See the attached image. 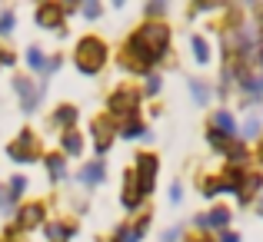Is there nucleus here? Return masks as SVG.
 <instances>
[{
	"instance_id": "1",
	"label": "nucleus",
	"mask_w": 263,
	"mask_h": 242,
	"mask_svg": "<svg viewBox=\"0 0 263 242\" xmlns=\"http://www.w3.org/2000/svg\"><path fill=\"white\" fill-rule=\"evenodd\" d=\"M170 47V30L163 24H143L140 30H134V37L127 40V50H123V67L130 63V70L137 73H147L150 63H157V60H163V53H167Z\"/></svg>"
},
{
	"instance_id": "2",
	"label": "nucleus",
	"mask_w": 263,
	"mask_h": 242,
	"mask_svg": "<svg viewBox=\"0 0 263 242\" xmlns=\"http://www.w3.org/2000/svg\"><path fill=\"white\" fill-rule=\"evenodd\" d=\"M77 70L80 73H100V67H103V60H107V47H103V40H97V37H84L77 43Z\"/></svg>"
},
{
	"instance_id": "3",
	"label": "nucleus",
	"mask_w": 263,
	"mask_h": 242,
	"mask_svg": "<svg viewBox=\"0 0 263 242\" xmlns=\"http://www.w3.org/2000/svg\"><path fill=\"white\" fill-rule=\"evenodd\" d=\"M157 156L154 153H140L137 156V169H134V179H137V189L140 196H150L154 192V183H157Z\"/></svg>"
},
{
	"instance_id": "4",
	"label": "nucleus",
	"mask_w": 263,
	"mask_h": 242,
	"mask_svg": "<svg viewBox=\"0 0 263 242\" xmlns=\"http://www.w3.org/2000/svg\"><path fill=\"white\" fill-rule=\"evenodd\" d=\"M137 106H140V93H137V90H117V93L110 96V113H114V116L134 120Z\"/></svg>"
},
{
	"instance_id": "5",
	"label": "nucleus",
	"mask_w": 263,
	"mask_h": 242,
	"mask_svg": "<svg viewBox=\"0 0 263 242\" xmlns=\"http://www.w3.org/2000/svg\"><path fill=\"white\" fill-rule=\"evenodd\" d=\"M7 153H10L13 163H33V160H37V136H33L30 129H24V133L10 143Z\"/></svg>"
},
{
	"instance_id": "6",
	"label": "nucleus",
	"mask_w": 263,
	"mask_h": 242,
	"mask_svg": "<svg viewBox=\"0 0 263 242\" xmlns=\"http://www.w3.org/2000/svg\"><path fill=\"white\" fill-rule=\"evenodd\" d=\"M90 133H93V140H97V156L100 153H107L110 149V143H114V136H117V126H114V120L110 116H103V120H97L93 126H90Z\"/></svg>"
},
{
	"instance_id": "7",
	"label": "nucleus",
	"mask_w": 263,
	"mask_h": 242,
	"mask_svg": "<svg viewBox=\"0 0 263 242\" xmlns=\"http://www.w3.org/2000/svg\"><path fill=\"white\" fill-rule=\"evenodd\" d=\"M13 90H17V96H20V106H24L27 113H33V109H37V100H40L37 86H33L27 77H17L13 80Z\"/></svg>"
},
{
	"instance_id": "8",
	"label": "nucleus",
	"mask_w": 263,
	"mask_h": 242,
	"mask_svg": "<svg viewBox=\"0 0 263 242\" xmlns=\"http://www.w3.org/2000/svg\"><path fill=\"white\" fill-rule=\"evenodd\" d=\"M17 223L24 226V229H37V226H44V206H40V203L24 206V209H20V216H17Z\"/></svg>"
},
{
	"instance_id": "9",
	"label": "nucleus",
	"mask_w": 263,
	"mask_h": 242,
	"mask_svg": "<svg viewBox=\"0 0 263 242\" xmlns=\"http://www.w3.org/2000/svg\"><path fill=\"white\" fill-rule=\"evenodd\" d=\"M60 17H64V13H60L57 4H44L37 10V24L47 27V30H60ZM60 33H64V30H60Z\"/></svg>"
},
{
	"instance_id": "10",
	"label": "nucleus",
	"mask_w": 263,
	"mask_h": 242,
	"mask_svg": "<svg viewBox=\"0 0 263 242\" xmlns=\"http://www.w3.org/2000/svg\"><path fill=\"white\" fill-rule=\"evenodd\" d=\"M260 186H263V176H260V172H250V176H243V183H240V189H237L240 203H250L253 192H257Z\"/></svg>"
},
{
	"instance_id": "11",
	"label": "nucleus",
	"mask_w": 263,
	"mask_h": 242,
	"mask_svg": "<svg viewBox=\"0 0 263 242\" xmlns=\"http://www.w3.org/2000/svg\"><path fill=\"white\" fill-rule=\"evenodd\" d=\"M140 189H137V179H134V172H127V179H123V206L127 209H137L140 206Z\"/></svg>"
},
{
	"instance_id": "12",
	"label": "nucleus",
	"mask_w": 263,
	"mask_h": 242,
	"mask_svg": "<svg viewBox=\"0 0 263 242\" xmlns=\"http://www.w3.org/2000/svg\"><path fill=\"white\" fill-rule=\"evenodd\" d=\"M213 133H220V136H233V133H237V120H233L230 113H223V109H220V113L213 116Z\"/></svg>"
},
{
	"instance_id": "13",
	"label": "nucleus",
	"mask_w": 263,
	"mask_h": 242,
	"mask_svg": "<svg viewBox=\"0 0 263 242\" xmlns=\"http://www.w3.org/2000/svg\"><path fill=\"white\" fill-rule=\"evenodd\" d=\"M203 219H206V229H220V232H227V223H230V209L217 206V209H213L210 216H203Z\"/></svg>"
},
{
	"instance_id": "14",
	"label": "nucleus",
	"mask_w": 263,
	"mask_h": 242,
	"mask_svg": "<svg viewBox=\"0 0 263 242\" xmlns=\"http://www.w3.org/2000/svg\"><path fill=\"white\" fill-rule=\"evenodd\" d=\"M44 229H47V239H53V242H67L77 232L73 226H64V223H50V226H44Z\"/></svg>"
},
{
	"instance_id": "15",
	"label": "nucleus",
	"mask_w": 263,
	"mask_h": 242,
	"mask_svg": "<svg viewBox=\"0 0 263 242\" xmlns=\"http://www.w3.org/2000/svg\"><path fill=\"white\" fill-rule=\"evenodd\" d=\"M53 123H57V126H73V123H77V109H73L70 103L57 106L53 109Z\"/></svg>"
},
{
	"instance_id": "16",
	"label": "nucleus",
	"mask_w": 263,
	"mask_h": 242,
	"mask_svg": "<svg viewBox=\"0 0 263 242\" xmlns=\"http://www.w3.org/2000/svg\"><path fill=\"white\" fill-rule=\"evenodd\" d=\"M80 183H103V163H87L84 169H80Z\"/></svg>"
},
{
	"instance_id": "17",
	"label": "nucleus",
	"mask_w": 263,
	"mask_h": 242,
	"mask_svg": "<svg viewBox=\"0 0 263 242\" xmlns=\"http://www.w3.org/2000/svg\"><path fill=\"white\" fill-rule=\"evenodd\" d=\"M117 133H120L123 140H134V136H143L147 129H143V123H137V116H134V120H127L120 129H117Z\"/></svg>"
},
{
	"instance_id": "18",
	"label": "nucleus",
	"mask_w": 263,
	"mask_h": 242,
	"mask_svg": "<svg viewBox=\"0 0 263 242\" xmlns=\"http://www.w3.org/2000/svg\"><path fill=\"white\" fill-rule=\"evenodd\" d=\"M47 169H50V176H53V179H64V176H67V166H64V156L50 153V156H47Z\"/></svg>"
},
{
	"instance_id": "19",
	"label": "nucleus",
	"mask_w": 263,
	"mask_h": 242,
	"mask_svg": "<svg viewBox=\"0 0 263 242\" xmlns=\"http://www.w3.org/2000/svg\"><path fill=\"white\" fill-rule=\"evenodd\" d=\"M190 47H193V57H197V63H206V60H210V47H206L203 37H193Z\"/></svg>"
},
{
	"instance_id": "20",
	"label": "nucleus",
	"mask_w": 263,
	"mask_h": 242,
	"mask_svg": "<svg viewBox=\"0 0 263 242\" xmlns=\"http://www.w3.org/2000/svg\"><path fill=\"white\" fill-rule=\"evenodd\" d=\"M60 146H64V153H67V156H80V149H84V143H80V136H77V133H67Z\"/></svg>"
},
{
	"instance_id": "21",
	"label": "nucleus",
	"mask_w": 263,
	"mask_h": 242,
	"mask_svg": "<svg viewBox=\"0 0 263 242\" xmlns=\"http://www.w3.org/2000/svg\"><path fill=\"white\" fill-rule=\"evenodd\" d=\"M27 63H30L33 70H44V67H47V60H44V53H40L37 47H30V50H27Z\"/></svg>"
},
{
	"instance_id": "22",
	"label": "nucleus",
	"mask_w": 263,
	"mask_h": 242,
	"mask_svg": "<svg viewBox=\"0 0 263 242\" xmlns=\"http://www.w3.org/2000/svg\"><path fill=\"white\" fill-rule=\"evenodd\" d=\"M190 90H193V100H197V103H206V100H210V90H206L200 80H190Z\"/></svg>"
},
{
	"instance_id": "23",
	"label": "nucleus",
	"mask_w": 263,
	"mask_h": 242,
	"mask_svg": "<svg viewBox=\"0 0 263 242\" xmlns=\"http://www.w3.org/2000/svg\"><path fill=\"white\" fill-rule=\"evenodd\" d=\"M0 212H13V196L7 186H0Z\"/></svg>"
},
{
	"instance_id": "24",
	"label": "nucleus",
	"mask_w": 263,
	"mask_h": 242,
	"mask_svg": "<svg viewBox=\"0 0 263 242\" xmlns=\"http://www.w3.org/2000/svg\"><path fill=\"white\" fill-rule=\"evenodd\" d=\"M10 30H13V13L4 10V13H0V37H7Z\"/></svg>"
},
{
	"instance_id": "25",
	"label": "nucleus",
	"mask_w": 263,
	"mask_h": 242,
	"mask_svg": "<svg viewBox=\"0 0 263 242\" xmlns=\"http://www.w3.org/2000/svg\"><path fill=\"white\" fill-rule=\"evenodd\" d=\"M7 189H10V196H20V192L27 189V179H24V176H13V179H10V186H7Z\"/></svg>"
},
{
	"instance_id": "26",
	"label": "nucleus",
	"mask_w": 263,
	"mask_h": 242,
	"mask_svg": "<svg viewBox=\"0 0 263 242\" xmlns=\"http://www.w3.org/2000/svg\"><path fill=\"white\" fill-rule=\"evenodd\" d=\"M227 156H230V163H243L247 160V149L243 146H227Z\"/></svg>"
},
{
	"instance_id": "27",
	"label": "nucleus",
	"mask_w": 263,
	"mask_h": 242,
	"mask_svg": "<svg viewBox=\"0 0 263 242\" xmlns=\"http://www.w3.org/2000/svg\"><path fill=\"white\" fill-rule=\"evenodd\" d=\"M80 10H84V17H87V20H97V17L103 13V7H100V4H84Z\"/></svg>"
},
{
	"instance_id": "28",
	"label": "nucleus",
	"mask_w": 263,
	"mask_h": 242,
	"mask_svg": "<svg viewBox=\"0 0 263 242\" xmlns=\"http://www.w3.org/2000/svg\"><path fill=\"white\" fill-rule=\"evenodd\" d=\"M217 192H223L220 179H206V183H203V196H217Z\"/></svg>"
},
{
	"instance_id": "29",
	"label": "nucleus",
	"mask_w": 263,
	"mask_h": 242,
	"mask_svg": "<svg viewBox=\"0 0 263 242\" xmlns=\"http://www.w3.org/2000/svg\"><path fill=\"white\" fill-rule=\"evenodd\" d=\"M243 133L250 136V140H257L260 136V120H247V126H243Z\"/></svg>"
},
{
	"instance_id": "30",
	"label": "nucleus",
	"mask_w": 263,
	"mask_h": 242,
	"mask_svg": "<svg viewBox=\"0 0 263 242\" xmlns=\"http://www.w3.org/2000/svg\"><path fill=\"white\" fill-rule=\"evenodd\" d=\"M206 140H210V143H213V149H227V136H220V133H213V129H210V133H206Z\"/></svg>"
},
{
	"instance_id": "31",
	"label": "nucleus",
	"mask_w": 263,
	"mask_h": 242,
	"mask_svg": "<svg viewBox=\"0 0 263 242\" xmlns=\"http://www.w3.org/2000/svg\"><path fill=\"white\" fill-rule=\"evenodd\" d=\"M167 10V4H147V17L154 20V17H160V13Z\"/></svg>"
},
{
	"instance_id": "32",
	"label": "nucleus",
	"mask_w": 263,
	"mask_h": 242,
	"mask_svg": "<svg viewBox=\"0 0 263 242\" xmlns=\"http://www.w3.org/2000/svg\"><path fill=\"white\" fill-rule=\"evenodd\" d=\"M170 199H174V203H180V199H183V186H180V183L170 186Z\"/></svg>"
},
{
	"instance_id": "33",
	"label": "nucleus",
	"mask_w": 263,
	"mask_h": 242,
	"mask_svg": "<svg viewBox=\"0 0 263 242\" xmlns=\"http://www.w3.org/2000/svg\"><path fill=\"white\" fill-rule=\"evenodd\" d=\"M147 90H150V93H157V90H160V77H147Z\"/></svg>"
},
{
	"instance_id": "34",
	"label": "nucleus",
	"mask_w": 263,
	"mask_h": 242,
	"mask_svg": "<svg viewBox=\"0 0 263 242\" xmlns=\"http://www.w3.org/2000/svg\"><path fill=\"white\" fill-rule=\"evenodd\" d=\"M0 63H4V67H10V63H13V53H7V50H0Z\"/></svg>"
},
{
	"instance_id": "35",
	"label": "nucleus",
	"mask_w": 263,
	"mask_h": 242,
	"mask_svg": "<svg viewBox=\"0 0 263 242\" xmlns=\"http://www.w3.org/2000/svg\"><path fill=\"white\" fill-rule=\"evenodd\" d=\"M220 242H240V236H237V232H223V236H220Z\"/></svg>"
},
{
	"instance_id": "36",
	"label": "nucleus",
	"mask_w": 263,
	"mask_h": 242,
	"mask_svg": "<svg viewBox=\"0 0 263 242\" xmlns=\"http://www.w3.org/2000/svg\"><path fill=\"white\" fill-rule=\"evenodd\" d=\"M186 242H206V239H186Z\"/></svg>"
},
{
	"instance_id": "37",
	"label": "nucleus",
	"mask_w": 263,
	"mask_h": 242,
	"mask_svg": "<svg viewBox=\"0 0 263 242\" xmlns=\"http://www.w3.org/2000/svg\"><path fill=\"white\" fill-rule=\"evenodd\" d=\"M260 163H263V149H260Z\"/></svg>"
},
{
	"instance_id": "38",
	"label": "nucleus",
	"mask_w": 263,
	"mask_h": 242,
	"mask_svg": "<svg viewBox=\"0 0 263 242\" xmlns=\"http://www.w3.org/2000/svg\"><path fill=\"white\" fill-rule=\"evenodd\" d=\"M260 63H263V53H260ZM260 80H263V77H260Z\"/></svg>"
},
{
	"instance_id": "39",
	"label": "nucleus",
	"mask_w": 263,
	"mask_h": 242,
	"mask_svg": "<svg viewBox=\"0 0 263 242\" xmlns=\"http://www.w3.org/2000/svg\"><path fill=\"white\" fill-rule=\"evenodd\" d=\"M260 212H263V203H260Z\"/></svg>"
}]
</instances>
